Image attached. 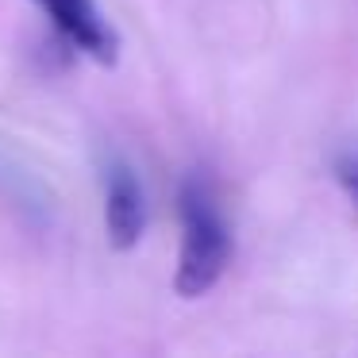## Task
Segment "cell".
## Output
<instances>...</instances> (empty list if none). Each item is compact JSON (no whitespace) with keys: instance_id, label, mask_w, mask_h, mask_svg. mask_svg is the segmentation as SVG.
<instances>
[{"instance_id":"cell-4","label":"cell","mask_w":358,"mask_h":358,"mask_svg":"<svg viewBox=\"0 0 358 358\" xmlns=\"http://www.w3.org/2000/svg\"><path fill=\"white\" fill-rule=\"evenodd\" d=\"M335 178H339V185L347 189V196L358 204V150H347V155H339V162H335Z\"/></svg>"},{"instance_id":"cell-2","label":"cell","mask_w":358,"mask_h":358,"mask_svg":"<svg viewBox=\"0 0 358 358\" xmlns=\"http://www.w3.org/2000/svg\"><path fill=\"white\" fill-rule=\"evenodd\" d=\"M35 4L47 12L55 31L62 35L73 50L89 55L101 66H112L120 58V35H116V27L104 20V12L96 8V0H35Z\"/></svg>"},{"instance_id":"cell-1","label":"cell","mask_w":358,"mask_h":358,"mask_svg":"<svg viewBox=\"0 0 358 358\" xmlns=\"http://www.w3.org/2000/svg\"><path fill=\"white\" fill-rule=\"evenodd\" d=\"M178 216H181V250L178 270H173V289L185 301L212 293L231 262V227L224 220L212 185L193 173L181 181L178 193Z\"/></svg>"},{"instance_id":"cell-3","label":"cell","mask_w":358,"mask_h":358,"mask_svg":"<svg viewBox=\"0 0 358 358\" xmlns=\"http://www.w3.org/2000/svg\"><path fill=\"white\" fill-rule=\"evenodd\" d=\"M104 227H108V243L116 250L139 247L143 231H147V193L135 170L120 158H112L104 170Z\"/></svg>"}]
</instances>
